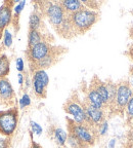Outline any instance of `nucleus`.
Masks as SVG:
<instances>
[{"label": "nucleus", "instance_id": "nucleus-23", "mask_svg": "<svg viewBox=\"0 0 133 148\" xmlns=\"http://www.w3.org/2000/svg\"><path fill=\"white\" fill-rule=\"evenodd\" d=\"M3 44L5 47H9L12 44V35L10 34L8 29H6L4 31V34H3Z\"/></svg>", "mask_w": 133, "mask_h": 148}, {"label": "nucleus", "instance_id": "nucleus-31", "mask_svg": "<svg viewBox=\"0 0 133 148\" xmlns=\"http://www.w3.org/2000/svg\"><path fill=\"white\" fill-rule=\"evenodd\" d=\"M129 84H130L131 88H132L133 90V66H130V68H129Z\"/></svg>", "mask_w": 133, "mask_h": 148}, {"label": "nucleus", "instance_id": "nucleus-4", "mask_svg": "<svg viewBox=\"0 0 133 148\" xmlns=\"http://www.w3.org/2000/svg\"><path fill=\"white\" fill-rule=\"evenodd\" d=\"M133 96V90L129 84L128 80H122L117 84V92L114 102L110 106L111 110L114 113L122 114L126 109L130 98Z\"/></svg>", "mask_w": 133, "mask_h": 148}, {"label": "nucleus", "instance_id": "nucleus-8", "mask_svg": "<svg viewBox=\"0 0 133 148\" xmlns=\"http://www.w3.org/2000/svg\"><path fill=\"white\" fill-rule=\"evenodd\" d=\"M49 83V77L45 70H36L33 75V88L39 98L46 97V88Z\"/></svg>", "mask_w": 133, "mask_h": 148}, {"label": "nucleus", "instance_id": "nucleus-20", "mask_svg": "<svg viewBox=\"0 0 133 148\" xmlns=\"http://www.w3.org/2000/svg\"><path fill=\"white\" fill-rule=\"evenodd\" d=\"M125 111H126L127 121H128L129 125H131V127H133V96L129 100Z\"/></svg>", "mask_w": 133, "mask_h": 148}, {"label": "nucleus", "instance_id": "nucleus-12", "mask_svg": "<svg viewBox=\"0 0 133 148\" xmlns=\"http://www.w3.org/2000/svg\"><path fill=\"white\" fill-rule=\"evenodd\" d=\"M93 86L96 92H98V95L100 96V98L102 99V102L106 107H110L111 100H110V92H109L108 86H107L106 81H102L98 78L97 76H94L92 78V81L90 83Z\"/></svg>", "mask_w": 133, "mask_h": 148}, {"label": "nucleus", "instance_id": "nucleus-28", "mask_svg": "<svg viewBox=\"0 0 133 148\" xmlns=\"http://www.w3.org/2000/svg\"><path fill=\"white\" fill-rule=\"evenodd\" d=\"M127 143H128L129 148H133V127L130 129L128 133V139H127Z\"/></svg>", "mask_w": 133, "mask_h": 148}, {"label": "nucleus", "instance_id": "nucleus-27", "mask_svg": "<svg viewBox=\"0 0 133 148\" xmlns=\"http://www.w3.org/2000/svg\"><path fill=\"white\" fill-rule=\"evenodd\" d=\"M9 139L7 137H0V148H8Z\"/></svg>", "mask_w": 133, "mask_h": 148}, {"label": "nucleus", "instance_id": "nucleus-22", "mask_svg": "<svg viewBox=\"0 0 133 148\" xmlns=\"http://www.w3.org/2000/svg\"><path fill=\"white\" fill-rule=\"evenodd\" d=\"M66 142L69 143V145L71 146L72 148H84L83 145L81 144V142L79 141L78 139L76 138L74 135L69 134L68 135V139H66Z\"/></svg>", "mask_w": 133, "mask_h": 148}, {"label": "nucleus", "instance_id": "nucleus-14", "mask_svg": "<svg viewBox=\"0 0 133 148\" xmlns=\"http://www.w3.org/2000/svg\"><path fill=\"white\" fill-rule=\"evenodd\" d=\"M86 101L89 103L91 106L95 107V108L98 109H102L106 108L105 104H103L102 99L100 98V96L98 95V92H96V90L93 88V86L90 84L89 88H88V92H87V100Z\"/></svg>", "mask_w": 133, "mask_h": 148}, {"label": "nucleus", "instance_id": "nucleus-6", "mask_svg": "<svg viewBox=\"0 0 133 148\" xmlns=\"http://www.w3.org/2000/svg\"><path fill=\"white\" fill-rule=\"evenodd\" d=\"M60 49H62L60 47H54L50 45L47 41H41L31 49H28L27 53L30 64H34L50 55H58L60 53Z\"/></svg>", "mask_w": 133, "mask_h": 148}, {"label": "nucleus", "instance_id": "nucleus-18", "mask_svg": "<svg viewBox=\"0 0 133 148\" xmlns=\"http://www.w3.org/2000/svg\"><path fill=\"white\" fill-rule=\"evenodd\" d=\"M53 137H54L55 142L60 146H64L66 142L68 139V133H66V131H64L60 127H56L53 130Z\"/></svg>", "mask_w": 133, "mask_h": 148}, {"label": "nucleus", "instance_id": "nucleus-13", "mask_svg": "<svg viewBox=\"0 0 133 148\" xmlns=\"http://www.w3.org/2000/svg\"><path fill=\"white\" fill-rule=\"evenodd\" d=\"M60 4L62 5L66 14H75L81 9L86 8L85 5L82 3V1H79V0H64V1H60Z\"/></svg>", "mask_w": 133, "mask_h": 148}, {"label": "nucleus", "instance_id": "nucleus-24", "mask_svg": "<svg viewBox=\"0 0 133 148\" xmlns=\"http://www.w3.org/2000/svg\"><path fill=\"white\" fill-rule=\"evenodd\" d=\"M31 104V99H30V96L28 95V94H24L23 97L20 99V108L24 109L25 107L27 106H30Z\"/></svg>", "mask_w": 133, "mask_h": 148}, {"label": "nucleus", "instance_id": "nucleus-3", "mask_svg": "<svg viewBox=\"0 0 133 148\" xmlns=\"http://www.w3.org/2000/svg\"><path fill=\"white\" fill-rule=\"evenodd\" d=\"M66 123H68V130L69 134H72L78 139L81 142L84 148L90 147L94 145L96 141V133L95 129L86 125H81V123H75L72 118L66 117Z\"/></svg>", "mask_w": 133, "mask_h": 148}, {"label": "nucleus", "instance_id": "nucleus-9", "mask_svg": "<svg viewBox=\"0 0 133 148\" xmlns=\"http://www.w3.org/2000/svg\"><path fill=\"white\" fill-rule=\"evenodd\" d=\"M83 106H84L85 112H86L88 123L91 127H98V125L105 121V112L102 109H98L91 106L87 101L83 103Z\"/></svg>", "mask_w": 133, "mask_h": 148}, {"label": "nucleus", "instance_id": "nucleus-19", "mask_svg": "<svg viewBox=\"0 0 133 148\" xmlns=\"http://www.w3.org/2000/svg\"><path fill=\"white\" fill-rule=\"evenodd\" d=\"M10 64L6 55H2L0 57V78H5L10 70Z\"/></svg>", "mask_w": 133, "mask_h": 148}, {"label": "nucleus", "instance_id": "nucleus-7", "mask_svg": "<svg viewBox=\"0 0 133 148\" xmlns=\"http://www.w3.org/2000/svg\"><path fill=\"white\" fill-rule=\"evenodd\" d=\"M64 110L66 111L68 114L73 116V120L75 121V123L91 127V125H89V123H88L84 106H83V104H81L79 101H76V100H73V99H69L66 103H64Z\"/></svg>", "mask_w": 133, "mask_h": 148}, {"label": "nucleus", "instance_id": "nucleus-30", "mask_svg": "<svg viewBox=\"0 0 133 148\" xmlns=\"http://www.w3.org/2000/svg\"><path fill=\"white\" fill-rule=\"evenodd\" d=\"M125 55H126L129 59H131V60L133 61V43H131L130 45H129L128 49H127V51H126V53H125Z\"/></svg>", "mask_w": 133, "mask_h": 148}, {"label": "nucleus", "instance_id": "nucleus-26", "mask_svg": "<svg viewBox=\"0 0 133 148\" xmlns=\"http://www.w3.org/2000/svg\"><path fill=\"white\" fill-rule=\"evenodd\" d=\"M108 130H109V125H108V121L105 120L103 123H101L100 125H98V129H97V133H98L100 136H105V135L108 133Z\"/></svg>", "mask_w": 133, "mask_h": 148}, {"label": "nucleus", "instance_id": "nucleus-33", "mask_svg": "<svg viewBox=\"0 0 133 148\" xmlns=\"http://www.w3.org/2000/svg\"><path fill=\"white\" fill-rule=\"evenodd\" d=\"M31 148H42V147H41V145H40V144L36 143V142L32 140V145H31Z\"/></svg>", "mask_w": 133, "mask_h": 148}, {"label": "nucleus", "instance_id": "nucleus-17", "mask_svg": "<svg viewBox=\"0 0 133 148\" xmlns=\"http://www.w3.org/2000/svg\"><path fill=\"white\" fill-rule=\"evenodd\" d=\"M42 41V34L40 31L30 30L28 35V49H31L34 45Z\"/></svg>", "mask_w": 133, "mask_h": 148}, {"label": "nucleus", "instance_id": "nucleus-16", "mask_svg": "<svg viewBox=\"0 0 133 148\" xmlns=\"http://www.w3.org/2000/svg\"><path fill=\"white\" fill-rule=\"evenodd\" d=\"M29 27H30V30H37V31H40V28L42 27L41 14L38 12L37 10H34L31 14L30 20H29Z\"/></svg>", "mask_w": 133, "mask_h": 148}, {"label": "nucleus", "instance_id": "nucleus-1", "mask_svg": "<svg viewBox=\"0 0 133 148\" xmlns=\"http://www.w3.org/2000/svg\"><path fill=\"white\" fill-rule=\"evenodd\" d=\"M98 16V12L88 9L87 7L81 9L75 14H70V18L76 34H84L87 32L97 22Z\"/></svg>", "mask_w": 133, "mask_h": 148}, {"label": "nucleus", "instance_id": "nucleus-29", "mask_svg": "<svg viewBox=\"0 0 133 148\" xmlns=\"http://www.w3.org/2000/svg\"><path fill=\"white\" fill-rule=\"evenodd\" d=\"M16 69H18V71H20V72L24 71V61H23V59H22V58L16 59Z\"/></svg>", "mask_w": 133, "mask_h": 148}, {"label": "nucleus", "instance_id": "nucleus-5", "mask_svg": "<svg viewBox=\"0 0 133 148\" xmlns=\"http://www.w3.org/2000/svg\"><path fill=\"white\" fill-rule=\"evenodd\" d=\"M18 111L16 107L0 111V135L10 137L18 127Z\"/></svg>", "mask_w": 133, "mask_h": 148}, {"label": "nucleus", "instance_id": "nucleus-21", "mask_svg": "<svg viewBox=\"0 0 133 148\" xmlns=\"http://www.w3.org/2000/svg\"><path fill=\"white\" fill-rule=\"evenodd\" d=\"M26 4V1H21V2H18V4L14 7V16H12V20H14V26L18 27V16L21 14L22 10H23L24 6Z\"/></svg>", "mask_w": 133, "mask_h": 148}, {"label": "nucleus", "instance_id": "nucleus-10", "mask_svg": "<svg viewBox=\"0 0 133 148\" xmlns=\"http://www.w3.org/2000/svg\"><path fill=\"white\" fill-rule=\"evenodd\" d=\"M12 1H5L0 7V39L6 27L12 22Z\"/></svg>", "mask_w": 133, "mask_h": 148}, {"label": "nucleus", "instance_id": "nucleus-34", "mask_svg": "<svg viewBox=\"0 0 133 148\" xmlns=\"http://www.w3.org/2000/svg\"><path fill=\"white\" fill-rule=\"evenodd\" d=\"M115 139H113V140H111L110 144H109V148H114V146H115Z\"/></svg>", "mask_w": 133, "mask_h": 148}, {"label": "nucleus", "instance_id": "nucleus-25", "mask_svg": "<svg viewBox=\"0 0 133 148\" xmlns=\"http://www.w3.org/2000/svg\"><path fill=\"white\" fill-rule=\"evenodd\" d=\"M30 125H31V129H32V131H31L32 133L38 135V136H40V135L42 134L43 130H42L41 125H40L39 123H37L36 121H33V120H31V121H30Z\"/></svg>", "mask_w": 133, "mask_h": 148}, {"label": "nucleus", "instance_id": "nucleus-2", "mask_svg": "<svg viewBox=\"0 0 133 148\" xmlns=\"http://www.w3.org/2000/svg\"><path fill=\"white\" fill-rule=\"evenodd\" d=\"M38 5L40 6L41 12L48 18L49 23L53 26L56 32H60V28L64 25V21L69 14H66L60 2H39Z\"/></svg>", "mask_w": 133, "mask_h": 148}, {"label": "nucleus", "instance_id": "nucleus-15", "mask_svg": "<svg viewBox=\"0 0 133 148\" xmlns=\"http://www.w3.org/2000/svg\"><path fill=\"white\" fill-rule=\"evenodd\" d=\"M58 58V55H50L46 58L42 59V60L38 61V62L34 63V64H30L31 69L32 70H44L46 68H49L55 63V59Z\"/></svg>", "mask_w": 133, "mask_h": 148}, {"label": "nucleus", "instance_id": "nucleus-32", "mask_svg": "<svg viewBox=\"0 0 133 148\" xmlns=\"http://www.w3.org/2000/svg\"><path fill=\"white\" fill-rule=\"evenodd\" d=\"M18 83H20V84L22 86V84L24 83V76H23V74H22V73H18Z\"/></svg>", "mask_w": 133, "mask_h": 148}, {"label": "nucleus", "instance_id": "nucleus-11", "mask_svg": "<svg viewBox=\"0 0 133 148\" xmlns=\"http://www.w3.org/2000/svg\"><path fill=\"white\" fill-rule=\"evenodd\" d=\"M14 99V88L6 78H0V102L3 104H12Z\"/></svg>", "mask_w": 133, "mask_h": 148}]
</instances>
